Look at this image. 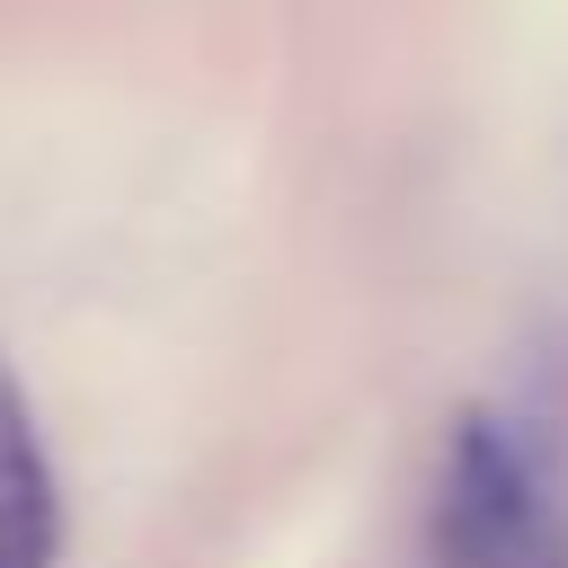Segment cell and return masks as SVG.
<instances>
[{
  "instance_id": "cell-2",
  "label": "cell",
  "mask_w": 568,
  "mask_h": 568,
  "mask_svg": "<svg viewBox=\"0 0 568 568\" xmlns=\"http://www.w3.org/2000/svg\"><path fill=\"white\" fill-rule=\"evenodd\" d=\"M62 559V497H53V462L36 444L27 390L0 364V568H53Z\"/></svg>"
},
{
  "instance_id": "cell-1",
  "label": "cell",
  "mask_w": 568,
  "mask_h": 568,
  "mask_svg": "<svg viewBox=\"0 0 568 568\" xmlns=\"http://www.w3.org/2000/svg\"><path fill=\"white\" fill-rule=\"evenodd\" d=\"M435 559L444 568H568V532L541 497L532 453L488 417H470L453 462H444Z\"/></svg>"
}]
</instances>
